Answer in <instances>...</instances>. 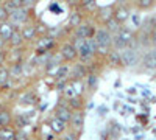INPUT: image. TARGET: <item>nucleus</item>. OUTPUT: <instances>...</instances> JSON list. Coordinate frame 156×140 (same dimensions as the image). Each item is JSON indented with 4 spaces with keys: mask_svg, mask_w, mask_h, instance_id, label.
Masks as SVG:
<instances>
[{
    "mask_svg": "<svg viewBox=\"0 0 156 140\" xmlns=\"http://www.w3.org/2000/svg\"><path fill=\"white\" fill-rule=\"evenodd\" d=\"M73 44L78 52V61H81L83 64H89L97 55V42L94 37H87V39H75Z\"/></svg>",
    "mask_w": 156,
    "mask_h": 140,
    "instance_id": "f257e3e1",
    "label": "nucleus"
},
{
    "mask_svg": "<svg viewBox=\"0 0 156 140\" xmlns=\"http://www.w3.org/2000/svg\"><path fill=\"white\" fill-rule=\"evenodd\" d=\"M134 42H136V34L126 27H120L112 34V48H115V50L131 47V45H134Z\"/></svg>",
    "mask_w": 156,
    "mask_h": 140,
    "instance_id": "f03ea898",
    "label": "nucleus"
},
{
    "mask_svg": "<svg viewBox=\"0 0 156 140\" xmlns=\"http://www.w3.org/2000/svg\"><path fill=\"white\" fill-rule=\"evenodd\" d=\"M94 39L97 42V55L106 56L108 52L112 48V33H109L105 27H100L95 30Z\"/></svg>",
    "mask_w": 156,
    "mask_h": 140,
    "instance_id": "7ed1b4c3",
    "label": "nucleus"
},
{
    "mask_svg": "<svg viewBox=\"0 0 156 140\" xmlns=\"http://www.w3.org/2000/svg\"><path fill=\"white\" fill-rule=\"evenodd\" d=\"M31 9H33V8L20 6V8H17V9H14V11H11V12H9L8 20H9L12 25H14L16 28H20L22 25L31 22V16H30Z\"/></svg>",
    "mask_w": 156,
    "mask_h": 140,
    "instance_id": "20e7f679",
    "label": "nucleus"
},
{
    "mask_svg": "<svg viewBox=\"0 0 156 140\" xmlns=\"http://www.w3.org/2000/svg\"><path fill=\"white\" fill-rule=\"evenodd\" d=\"M120 59H122V67H134L140 62L139 52L134 45L122 48L120 50Z\"/></svg>",
    "mask_w": 156,
    "mask_h": 140,
    "instance_id": "39448f33",
    "label": "nucleus"
},
{
    "mask_svg": "<svg viewBox=\"0 0 156 140\" xmlns=\"http://www.w3.org/2000/svg\"><path fill=\"white\" fill-rule=\"evenodd\" d=\"M95 25L90 22H81L78 27L73 28V37L75 39H87V37H94L95 34Z\"/></svg>",
    "mask_w": 156,
    "mask_h": 140,
    "instance_id": "423d86ee",
    "label": "nucleus"
},
{
    "mask_svg": "<svg viewBox=\"0 0 156 140\" xmlns=\"http://www.w3.org/2000/svg\"><path fill=\"white\" fill-rule=\"evenodd\" d=\"M59 56L66 62H75L78 59V52L73 42H64L59 47Z\"/></svg>",
    "mask_w": 156,
    "mask_h": 140,
    "instance_id": "0eeeda50",
    "label": "nucleus"
},
{
    "mask_svg": "<svg viewBox=\"0 0 156 140\" xmlns=\"http://www.w3.org/2000/svg\"><path fill=\"white\" fill-rule=\"evenodd\" d=\"M84 125V111L80 109V111H72V117L67 123V126L70 128V131H75L78 132Z\"/></svg>",
    "mask_w": 156,
    "mask_h": 140,
    "instance_id": "6e6552de",
    "label": "nucleus"
},
{
    "mask_svg": "<svg viewBox=\"0 0 156 140\" xmlns=\"http://www.w3.org/2000/svg\"><path fill=\"white\" fill-rule=\"evenodd\" d=\"M140 64L145 70H154L156 72V47L148 50V52L140 58Z\"/></svg>",
    "mask_w": 156,
    "mask_h": 140,
    "instance_id": "1a4fd4ad",
    "label": "nucleus"
},
{
    "mask_svg": "<svg viewBox=\"0 0 156 140\" xmlns=\"http://www.w3.org/2000/svg\"><path fill=\"white\" fill-rule=\"evenodd\" d=\"M48 128H50V131L53 132V134H56V135H59V134H64L67 131V123L66 121H62L61 118H58V117H51L50 120H48Z\"/></svg>",
    "mask_w": 156,
    "mask_h": 140,
    "instance_id": "9d476101",
    "label": "nucleus"
},
{
    "mask_svg": "<svg viewBox=\"0 0 156 140\" xmlns=\"http://www.w3.org/2000/svg\"><path fill=\"white\" fill-rule=\"evenodd\" d=\"M20 33H22V37H23V41L25 44H28V42H33L36 37H37V31H36V27H34V23L28 22V23H25L20 27Z\"/></svg>",
    "mask_w": 156,
    "mask_h": 140,
    "instance_id": "9b49d317",
    "label": "nucleus"
},
{
    "mask_svg": "<svg viewBox=\"0 0 156 140\" xmlns=\"http://www.w3.org/2000/svg\"><path fill=\"white\" fill-rule=\"evenodd\" d=\"M129 16H131V14H129V9L125 6V5H117L115 8H114V12H112V17L117 20V22H119L120 25H123L128 19H129Z\"/></svg>",
    "mask_w": 156,
    "mask_h": 140,
    "instance_id": "f8f14e48",
    "label": "nucleus"
},
{
    "mask_svg": "<svg viewBox=\"0 0 156 140\" xmlns=\"http://www.w3.org/2000/svg\"><path fill=\"white\" fill-rule=\"evenodd\" d=\"M53 115L58 117V118H61L62 121L69 123V120H70V117H72V109L67 106V103H66V104L59 103V104L55 108V111H53Z\"/></svg>",
    "mask_w": 156,
    "mask_h": 140,
    "instance_id": "ddd939ff",
    "label": "nucleus"
},
{
    "mask_svg": "<svg viewBox=\"0 0 156 140\" xmlns=\"http://www.w3.org/2000/svg\"><path fill=\"white\" fill-rule=\"evenodd\" d=\"M6 44H8L11 48H20V47H23L25 41H23V37H22L20 28H14V31L11 33V36H9V39H8Z\"/></svg>",
    "mask_w": 156,
    "mask_h": 140,
    "instance_id": "4468645a",
    "label": "nucleus"
},
{
    "mask_svg": "<svg viewBox=\"0 0 156 140\" xmlns=\"http://www.w3.org/2000/svg\"><path fill=\"white\" fill-rule=\"evenodd\" d=\"M86 75H87V67H86V64H83V62L81 64H75L69 70V76L72 80H81Z\"/></svg>",
    "mask_w": 156,
    "mask_h": 140,
    "instance_id": "2eb2a0df",
    "label": "nucleus"
},
{
    "mask_svg": "<svg viewBox=\"0 0 156 140\" xmlns=\"http://www.w3.org/2000/svg\"><path fill=\"white\" fill-rule=\"evenodd\" d=\"M83 20H84V17H83L81 9H75V11H72L70 14H69L67 27H69L70 30H73V28H75V27H78V25H80Z\"/></svg>",
    "mask_w": 156,
    "mask_h": 140,
    "instance_id": "dca6fc26",
    "label": "nucleus"
},
{
    "mask_svg": "<svg viewBox=\"0 0 156 140\" xmlns=\"http://www.w3.org/2000/svg\"><path fill=\"white\" fill-rule=\"evenodd\" d=\"M14 25H12L9 20H3V22H0V37L5 41V42H8V39H9V36H11V33L14 31ZM8 45V44H6Z\"/></svg>",
    "mask_w": 156,
    "mask_h": 140,
    "instance_id": "f3484780",
    "label": "nucleus"
},
{
    "mask_svg": "<svg viewBox=\"0 0 156 140\" xmlns=\"http://www.w3.org/2000/svg\"><path fill=\"white\" fill-rule=\"evenodd\" d=\"M17 138V129L12 126H0V140H14Z\"/></svg>",
    "mask_w": 156,
    "mask_h": 140,
    "instance_id": "a211bd4d",
    "label": "nucleus"
},
{
    "mask_svg": "<svg viewBox=\"0 0 156 140\" xmlns=\"http://www.w3.org/2000/svg\"><path fill=\"white\" fill-rule=\"evenodd\" d=\"M108 64L114 66V67H120L122 66V59H120V50H115V48H111L108 55L105 56Z\"/></svg>",
    "mask_w": 156,
    "mask_h": 140,
    "instance_id": "6ab92c4d",
    "label": "nucleus"
},
{
    "mask_svg": "<svg viewBox=\"0 0 156 140\" xmlns=\"http://www.w3.org/2000/svg\"><path fill=\"white\" fill-rule=\"evenodd\" d=\"M112 12H114V6H103L97 11V19L101 22V23H105L108 19L112 17Z\"/></svg>",
    "mask_w": 156,
    "mask_h": 140,
    "instance_id": "aec40b11",
    "label": "nucleus"
},
{
    "mask_svg": "<svg viewBox=\"0 0 156 140\" xmlns=\"http://www.w3.org/2000/svg\"><path fill=\"white\" fill-rule=\"evenodd\" d=\"M67 106L72 109V111H80L84 108V101L81 98V95H75V97H70L67 98Z\"/></svg>",
    "mask_w": 156,
    "mask_h": 140,
    "instance_id": "412c9836",
    "label": "nucleus"
},
{
    "mask_svg": "<svg viewBox=\"0 0 156 140\" xmlns=\"http://www.w3.org/2000/svg\"><path fill=\"white\" fill-rule=\"evenodd\" d=\"M9 80H11V75H9V69L2 66L0 67V89H3L9 84Z\"/></svg>",
    "mask_w": 156,
    "mask_h": 140,
    "instance_id": "4be33fe9",
    "label": "nucleus"
},
{
    "mask_svg": "<svg viewBox=\"0 0 156 140\" xmlns=\"http://www.w3.org/2000/svg\"><path fill=\"white\" fill-rule=\"evenodd\" d=\"M69 70H70V67L67 64H58L56 72H55V78L56 80H64L66 76H69Z\"/></svg>",
    "mask_w": 156,
    "mask_h": 140,
    "instance_id": "5701e85b",
    "label": "nucleus"
},
{
    "mask_svg": "<svg viewBox=\"0 0 156 140\" xmlns=\"http://www.w3.org/2000/svg\"><path fill=\"white\" fill-rule=\"evenodd\" d=\"M97 6V0H78V8L81 11H92Z\"/></svg>",
    "mask_w": 156,
    "mask_h": 140,
    "instance_id": "b1692460",
    "label": "nucleus"
},
{
    "mask_svg": "<svg viewBox=\"0 0 156 140\" xmlns=\"http://www.w3.org/2000/svg\"><path fill=\"white\" fill-rule=\"evenodd\" d=\"M156 5V0H136V6L140 11H148Z\"/></svg>",
    "mask_w": 156,
    "mask_h": 140,
    "instance_id": "393cba45",
    "label": "nucleus"
},
{
    "mask_svg": "<svg viewBox=\"0 0 156 140\" xmlns=\"http://www.w3.org/2000/svg\"><path fill=\"white\" fill-rule=\"evenodd\" d=\"M2 5L5 6V9H6L8 12H11V11L20 8V6H22V2H20V0H3Z\"/></svg>",
    "mask_w": 156,
    "mask_h": 140,
    "instance_id": "a878e982",
    "label": "nucleus"
},
{
    "mask_svg": "<svg viewBox=\"0 0 156 140\" xmlns=\"http://www.w3.org/2000/svg\"><path fill=\"white\" fill-rule=\"evenodd\" d=\"M103 25H105V28H106V30H108L109 33H112V34H114V33H115L117 30H119V28L122 27V25H120L119 22H117V20L114 19V17L108 19V20H106L105 23H103Z\"/></svg>",
    "mask_w": 156,
    "mask_h": 140,
    "instance_id": "bb28decb",
    "label": "nucleus"
},
{
    "mask_svg": "<svg viewBox=\"0 0 156 140\" xmlns=\"http://www.w3.org/2000/svg\"><path fill=\"white\" fill-rule=\"evenodd\" d=\"M11 121H12V114L8 109H0V123H2V126L11 125Z\"/></svg>",
    "mask_w": 156,
    "mask_h": 140,
    "instance_id": "cd10ccee",
    "label": "nucleus"
},
{
    "mask_svg": "<svg viewBox=\"0 0 156 140\" xmlns=\"http://www.w3.org/2000/svg\"><path fill=\"white\" fill-rule=\"evenodd\" d=\"M36 103V97L33 94H28V95H23L20 98V104H34Z\"/></svg>",
    "mask_w": 156,
    "mask_h": 140,
    "instance_id": "c85d7f7f",
    "label": "nucleus"
},
{
    "mask_svg": "<svg viewBox=\"0 0 156 140\" xmlns=\"http://www.w3.org/2000/svg\"><path fill=\"white\" fill-rule=\"evenodd\" d=\"M14 121H16V125H17V128H19V129L25 128V126L28 125V120H27V117H23V115H17V117L14 118Z\"/></svg>",
    "mask_w": 156,
    "mask_h": 140,
    "instance_id": "c756f323",
    "label": "nucleus"
},
{
    "mask_svg": "<svg viewBox=\"0 0 156 140\" xmlns=\"http://www.w3.org/2000/svg\"><path fill=\"white\" fill-rule=\"evenodd\" d=\"M148 42H150V45L151 47H156V25L150 30V33H148Z\"/></svg>",
    "mask_w": 156,
    "mask_h": 140,
    "instance_id": "7c9ffc66",
    "label": "nucleus"
},
{
    "mask_svg": "<svg viewBox=\"0 0 156 140\" xmlns=\"http://www.w3.org/2000/svg\"><path fill=\"white\" fill-rule=\"evenodd\" d=\"M8 17H9V12L5 9V6L0 3V22H3V20H8Z\"/></svg>",
    "mask_w": 156,
    "mask_h": 140,
    "instance_id": "2f4dec72",
    "label": "nucleus"
},
{
    "mask_svg": "<svg viewBox=\"0 0 156 140\" xmlns=\"http://www.w3.org/2000/svg\"><path fill=\"white\" fill-rule=\"evenodd\" d=\"M22 2V6H27V8H34L37 0H20Z\"/></svg>",
    "mask_w": 156,
    "mask_h": 140,
    "instance_id": "473e14b6",
    "label": "nucleus"
},
{
    "mask_svg": "<svg viewBox=\"0 0 156 140\" xmlns=\"http://www.w3.org/2000/svg\"><path fill=\"white\" fill-rule=\"evenodd\" d=\"M87 76V86L89 87H94L97 84V78H95V75H86Z\"/></svg>",
    "mask_w": 156,
    "mask_h": 140,
    "instance_id": "72a5a7b5",
    "label": "nucleus"
},
{
    "mask_svg": "<svg viewBox=\"0 0 156 140\" xmlns=\"http://www.w3.org/2000/svg\"><path fill=\"white\" fill-rule=\"evenodd\" d=\"M67 3H69V6L76 8V6H78V0H67Z\"/></svg>",
    "mask_w": 156,
    "mask_h": 140,
    "instance_id": "f704fd0d",
    "label": "nucleus"
},
{
    "mask_svg": "<svg viewBox=\"0 0 156 140\" xmlns=\"http://www.w3.org/2000/svg\"><path fill=\"white\" fill-rule=\"evenodd\" d=\"M133 20H134L136 25H139V17H137V16H133Z\"/></svg>",
    "mask_w": 156,
    "mask_h": 140,
    "instance_id": "c9c22d12",
    "label": "nucleus"
},
{
    "mask_svg": "<svg viewBox=\"0 0 156 140\" xmlns=\"http://www.w3.org/2000/svg\"><path fill=\"white\" fill-rule=\"evenodd\" d=\"M117 2H120V3H123V2H125V0H117Z\"/></svg>",
    "mask_w": 156,
    "mask_h": 140,
    "instance_id": "e433bc0d",
    "label": "nucleus"
},
{
    "mask_svg": "<svg viewBox=\"0 0 156 140\" xmlns=\"http://www.w3.org/2000/svg\"><path fill=\"white\" fill-rule=\"evenodd\" d=\"M2 2H3V0H0V3H2Z\"/></svg>",
    "mask_w": 156,
    "mask_h": 140,
    "instance_id": "4c0bfd02",
    "label": "nucleus"
},
{
    "mask_svg": "<svg viewBox=\"0 0 156 140\" xmlns=\"http://www.w3.org/2000/svg\"><path fill=\"white\" fill-rule=\"evenodd\" d=\"M0 126H2V123H0Z\"/></svg>",
    "mask_w": 156,
    "mask_h": 140,
    "instance_id": "58836bf2",
    "label": "nucleus"
}]
</instances>
